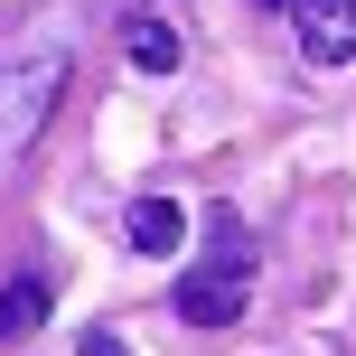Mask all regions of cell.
<instances>
[{
    "label": "cell",
    "mask_w": 356,
    "mask_h": 356,
    "mask_svg": "<svg viewBox=\"0 0 356 356\" xmlns=\"http://www.w3.org/2000/svg\"><path fill=\"white\" fill-rule=\"evenodd\" d=\"M244 300H253V234L234 216H216V253L178 282V319L188 328H225V319H244Z\"/></svg>",
    "instance_id": "cell-1"
},
{
    "label": "cell",
    "mask_w": 356,
    "mask_h": 356,
    "mask_svg": "<svg viewBox=\"0 0 356 356\" xmlns=\"http://www.w3.org/2000/svg\"><path fill=\"white\" fill-rule=\"evenodd\" d=\"M66 47H38V56H19V66H0V160H19V150L47 131V113L66 104Z\"/></svg>",
    "instance_id": "cell-2"
},
{
    "label": "cell",
    "mask_w": 356,
    "mask_h": 356,
    "mask_svg": "<svg viewBox=\"0 0 356 356\" xmlns=\"http://www.w3.org/2000/svg\"><path fill=\"white\" fill-rule=\"evenodd\" d=\"M309 66H356V0H282Z\"/></svg>",
    "instance_id": "cell-3"
},
{
    "label": "cell",
    "mask_w": 356,
    "mask_h": 356,
    "mask_svg": "<svg viewBox=\"0 0 356 356\" xmlns=\"http://www.w3.org/2000/svg\"><path fill=\"white\" fill-rule=\"evenodd\" d=\"M122 244H131V253H150V263H160V253H178V244H188V207H178V197H131Z\"/></svg>",
    "instance_id": "cell-4"
},
{
    "label": "cell",
    "mask_w": 356,
    "mask_h": 356,
    "mask_svg": "<svg viewBox=\"0 0 356 356\" xmlns=\"http://www.w3.org/2000/svg\"><path fill=\"white\" fill-rule=\"evenodd\" d=\"M122 56H131V66H141V75H178V56H188V38H178L169 29V19H122Z\"/></svg>",
    "instance_id": "cell-5"
},
{
    "label": "cell",
    "mask_w": 356,
    "mask_h": 356,
    "mask_svg": "<svg viewBox=\"0 0 356 356\" xmlns=\"http://www.w3.org/2000/svg\"><path fill=\"white\" fill-rule=\"evenodd\" d=\"M47 328V272H19L10 291H0V347L10 338H38Z\"/></svg>",
    "instance_id": "cell-6"
},
{
    "label": "cell",
    "mask_w": 356,
    "mask_h": 356,
    "mask_svg": "<svg viewBox=\"0 0 356 356\" xmlns=\"http://www.w3.org/2000/svg\"><path fill=\"white\" fill-rule=\"evenodd\" d=\"M75 356H131V347L113 338V328H85V338H75Z\"/></svg>",
    "instance_id": "cell-7"
}]
</instances>
